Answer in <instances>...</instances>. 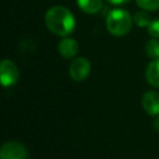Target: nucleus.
Listing matches in <instances>:
<instances>
[{"mask_svg": "<svg viewBox=\"0 0 159 159\" xmlns=\"http://www.w3.org/2000/svg\"><path fill=\"white\" fill-rule=\"evenodd\" d=\"M45 25L56 36H70L76 29V19L72 11L65 6H51L45 14Z\"/></svg>", "mask_w": 159, "mask_h": 159, "instance_id": "nucleus-1", "label": "nucleus"}, {"mask_svg": "<svg viewBox=\"0 0 159 159\" xmlns=\"http://www.w3.org/2000/svg\"><path fill=\"white\" fill-rule=\"evenodd\" d=\"M132 26H133V19L128 10L116 7L107 14L106 29L111 35L116 37H123L129 34Z\"/></svg>", "mask_w": 159, "mask_h": 159, "instance_id": "nucleus-2", "label": "nucleus"}, {"mask_svg": "<svg viewBox=\"0 0 159 159\" xmlns=\"http://www.w3.org/2000/svg\"><path fill=\"white\" fill-rule=\"evenodd\" d=\"M26 147L17 140L5 142L0 148V159H27Z\"/></svg>", "mask_w": 159, "mask_h": 159, "instance_id": "nucleus-3", "label": "nucleus"}, {"mask_svg": "<svg viewBox=\"0 0 159 159\" xmlns=\"http://www.w3.org/2000/svg\"><path fill=\"white\" fill-rule=\"evenodd\" d=\"M20 77V71L16 63L9 58H4L0 63V81L4 87L14 86Z\"/></svg>", "mask_w": 159, "mask_h": 159, "instance_id": "nucleus-4", "label": "nucleus"}, {"mask_svg": "<svg viewBox=\"0 0 159 159\" xmlns=\"http://www.w3.org/2000/svg\"><path fill=\"white\" fill-rule=\"evenodd\" d=\"M89 72H91V62L88 58L82 57V56L75 57L68 68L70 77L76 82H81V81L86 80L88 77Z\"/></svg>", "mask_w": 159, "mask_h": 159, "instance_id": "nucleus-5", "label": "nucleus"}, {"mask_svg": "<svg viewBox=\"0 0 159 159\" xmlns=\"http://www.w3.org/2000/svg\"><path fill=\"white\" fill-rule=\"evenodd\" d=\"M142 107L147 114L152 117L159 116V93L155 91H147L142 97Z\"/></svg>", "mask_w": 159, "mask_h": 159, "instance_id": "nucleus-6", "label": "nucleus"}, {"mask_svg": "<svg viewBox=\"0 0 159 159\" xmlns=\"http://www.w3.org/2000/svg\"><path fill=\"white\" fill-rule=\"evenodd\" d=\"M57 51L58 53L63 57V58H75L76 55L80 51V46H78V42L73 39V37H70V36H66L63 37L58 45H57Z\"/></svg>", "mask_w": 159, "mask_h": 159, "instance_id": "nucleus-7", "label": "nucleus"}, {"mask_svg": "<svg viewBox=\"0 0 159 159\" xmlns=\"http://www.w3.org/2000/svg\"><path fill=\"white\" fill-rule=\"evenodd\" d=\"M145 80L150 86L159 88V58L152 60V62L147 66Z\"/></svg>", "mask_w": 159, "mask_h": 159, "instance_id": "nucleus-8", "label": "nucleus"}, {"mask_svg": "<svg viewBox=\"0 0 159 159\" xmlns=\"http://www.w3.org/2000/svg\"><path fill=\"white\" fill-rule=\"evenodd\" d=\"M77 6L86 14L94 15L102 7V0H76Z\"/></svg>", "mask_w": 159, "mask_h": 159, "instance_id": "nucleus-9", "label": "nucleus"}, {"mask_svg": "<svg viewBox=\"0 0 159 159\" xmlns=\"http://www.w3.org/2000/svg\"><path fill=\"white\" fill-rule=\"evenodd\" d=\"M144 50H145V55L149 58H152V60L159 58V39L148 40L145 42Z\"/></svg>", "mask_w": 159, "mask_h": 159, "instance_id": "nucleus-10", "label": "nucleus"}, {"mask_svg": "<svg viewBox=\"0 0 159 159\" xmlns=\"http://www.w3.org/2000/svg\"><path fill=\"white\" fill-rule=\"evenodd\" d=\"M133 22L138 27H148L149 24L152 22L150 15L144 10V11H137L133 16Z\"/></svg>", "mask_w": 159, "mask_h": 159, "instance_id": "nucleus-11", "label": "nucleus"}, {"mask_svg": "<svg viewBox=\"0 0 159 159\" xmlns=\"http://www.w3.org/2000/svg\"><path fill=\"white\" fill-rule=\"evenodd\" d=\"M135 4L145 11L159 10V0H135Z\"/></svg>", "mask_w": 159, "mask_h": 159, "instance_id": "nucleus-12", "label": "nucleus"}, {"mask_svg": "<svg viewBox=\"0 0 159 159\" xmlns=\"http://www.w3.org/2000/svg\"><path fill=\"white\" fill-rule=\"evenodd\" d=\"M147 30H148V34L153 39H159V19L152 20V22L149 24V26L147 27Z\"/></svg>", "mask_w": 159, "mask_h": 159, "instance_id": "nucleus-13", "label": "nucleus"}, {"mask_svg": "<svg viewBox=\"0 0 159 159\" xmlns=\"http://www.w3.org/2000/svg\"><path fill=\"white\" fill-rule=\"evenodd\" d=\"M106 1L112 4V5H124V4L129 2L130 0H106Z\"/></svg>", "mask_w": 159, "mask_h": 159, "instance_id": "nucleus-14", "label": "nucleus"}, {"mask_svg": "<svg viewBox=\"0 0 159 159\" xmlns=\"http://www.w3.org/2000/svg\"><path fill=\"white\" fill-rule=\"evenodd\" d=\"M154 128H155V129L159 132V116H158V117L154 119Z\"/></svg>", "mask_w": 159, "mask_h": 159, "instance_id": "nucleus-15", "label": "nucleus"}]
</instances>
